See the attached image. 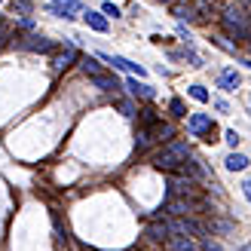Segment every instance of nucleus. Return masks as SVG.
<instances>
[{
  "label": "nucleus",
  "mask_w": 251,
  "mask_h": 251,
  "mask_svg": "<svg viewBox=\"0 0 251 251\" xmlns=\"http://www.w3.org/2000/svg\"><path fill=\"white\" fill-rule=\"evenodd\" d=\"M193 211V199L187 196H169V202L159 208V215H169V218H187Z\"/></svg>",
  "instance_id": "obj_4"
},
{
  "label": "nucleus",
  "mask_w": 251,
  "mask_h": 251,
  "mask_svg": "<svg viewBox=\"0 0 251 251\" xmlns=\"http://www.w3.org/2000/svg\"><path fill=\"white\" fill-rule=\"evenodd\" d=\"M211 114H190V120H187V132H190L193 138H202L208 129H211Z\"/></svg>",
  "instance_id": "obj_5"
},
{
  "label": "nucleus",
  "mask_w": 251,
  "mask_h": 251,
  "mask_svg": "<svg viewBox=\"0 0 251 251\" xmlns=\"http://www.w3.org/2000/svg\"><path fill=\"white\" fill-rule=\"evenodd\" d=\"M215 40V46H221L224 52H230V55H236V43H227V37H211Z\"/></svg>",
  "instance_id": "obj_22"
},
{
  "label": "nucleus",
  "mask_w": 251,
  "mask_h": 251,
  "mask_svg": "<svg viewBox=\"0 0 251 251\" xmlns=\"http://www.w3.org/2000/svg\"><path fill=\"white\" fill-rule=\"evenodd\" d=\"M147 236H150V239H156V242H166L169 239V236H172V230H169V224H150V227H147Z\"/></svg>",
  "instance_id": "obj_14"
},
{
  "label": "nucleus",
  "mask_w": 251,
  "mask_h": 251,
  "mask_svg": "<svg viewBox=\"0 0 251 251\" xmlns=\"http://www.w3.org/2000/svg\"><path fill=\"white\" fill-rule=\"evenodd\" d=\"M187 156H193L187 141H166L153 153V169H159V172H178Z\"/></svg>",
  "instance_id": "obj_1"
},
{
  "label": "nucleus",
  "mask_w": 251,
  "mask_h": 251,
  "mask_svg": "<svg viewBox=\"0 0 251 251\" xmlns=\"http://www.w3.org/2000/svg\"><path fill=\"white\" fill-rule=\"evenodd\" d=\"M74 61H80V52H77L74 46H65V49H61V52L52 58V68H55V71H65V68L74 65Z\"/></svg>",
  "instance_id": "obj_9"
},
{
  "label": "nucleus",
  "mask_w": 251,
  "mask_h": 251,
  "mask_svg": "<svg viewBox=\"0 0 251 251\" xmlns=\"http://www.w3.org/2000/svg\"><path fill=\"white\" fill-rule=\"evenodd\" d=\"M101 12H104V16H110V19H120V6H117V3H110V0L101 6Z\"/></svg>",
  "instance_id": "obj_24"
},
{
  "label": "nucleus",
  "mask_w": 251,
  "mask_h": 251,
  "mask_svg": "<svg viewBox=\"0 0 251 251\" xmlns=\"http://www.w3.org/2000/svg\"><path fill=\"white\" fill-rule=\"evenodd\" d=\"M199 245H202V251H221V245L211 242V239H199Z\"/></svg>",
  "instance_id": "obj_26"
},
{
  "label": "nucleus",
  "mask_w": 251,
  "mask_h": 251,
  "mask_svg": "<svg viewBox=\"0 0 251 251\" xmlns=\"http://www.w3.org/2000/svg\"><path fill=\"white\" fill-rule=\"evenodd\" d=\"M117 107L123 110V114H126V117H135V104H132V101H120Z\"/></svg>",
  "instance_id": "obj_25"
},
{
  "label": "nucleus",
  "mask_w": 251,
  "mask_h": 251,
  "mask_svg": "<svg viewBox=\"0 0 251 251\" xmlns=\"http://www.w3.org/2000/svg\"><path fill=\"white\" fill-rule=\"evenodd\" d=\"M224 141H227L230 147H236V144L242 141V138H239V132H236V129H227V132H224Z\"/></svg>",
  "instance_id": "obj_23"
},
{
  "label": "nucleus",
  "mask_w": 251,
  "mask_h": 251,
  "mask_svg": "<svg viewBox=\"0 0 251 251\" xmlns=\"http://www.w3.org/2000/svg\"><path fill=\"white\" fill-rule=\"evenodd\" d=\"M126 86H129V92H132V95H138V98H147V101H153V98H156V89H153V86L138 83L135 77H132V80H126Z\"/></svg>",
  "instance_id": "obj_13"
},
{
  "label": "nucleus",
  "mask_w": 251,
  "mask_h": 251,
  "mask_svg": "<svg viewBox=\"0 0 251 251\" xmlns=\"http://www.w3.org/2000/svg\"><path fill=\"white\" fill-rule=\"evenodd\" d=\"M80 71L95 77V74H101V65H98V58H92V55H80Z\"/></svg>",
  "instance_id": "obj_17"
},
{
  "label": "nucleus",
  "mask_w": 251,
  "mask_h": 251,
  "mask_svg": "<svg viewBox=\"0 0 251 251\" xmlns=\"http://www.w3.org/2000/svg\"><path fill=\"white\" fill-rule=\"evenodd\" d=\"M242 193H245V199L251 202V178H245V181H242Z\"/></svg>",
  "instance_id": "obj_29"
},
{
  "label": "nucleus",
  "mask_w": 251,
  "mask_h": 251,
  "mask_svg": "<svg viewBox=\"0 0 251 251\" xmlns=\"http://www.w3.org/2000/svg\"><path fill=\"white\" fill-rule=\"evenodd\" d=\"M242 65H248V68H251V58H245V61H242Z\"/></svg>",
  "instance_id": "obj_32"
},
{
  "label": "nucleus",
  "mask_w": 251,
  "mask_h": 251,
  "mask_svg": "<svg viewBox=\"0 0 251 251\" xmlns=\"http://www.w3.org/2000/svg\"><path fill=\"white\" fill-rule=\"evenodd\" d=\"M172 16H175V19H181V22H184V19L190 22V19H199V9H196V6H184V3H175V6H172Z\"/></svg>",
  "instance_id": "obj_16"
},
{
  "label": "nucleus",
  "mask_w": 251,
  "mask_h": 251,
  "mask_svg": "<svg viewBox=\"0 0 251 251\" xmlns=\"http://www.w3.org/2000/svg\"><path fill=\"white\" fill-rule=\"evenodd\" d=\"M92 80V86H95V89H101V92H117L120 89V80L117 77H110V74H95V77H89Z\"/></svg>",
  "instance_id": "obj_11"
},
{
  "label": "nucleus",
  "mask_w": 251,
  "mask_h": 251,
  "mask_svg": "<svg viewBox=\"0 0 251 251\" xmlns=\"http://www.w3.org/2000/svg\"><path fill=\"white\" fill-rule=\"evenodd\" d=\"M9 37H12V34H9L6 28H0V49H3V46H6V40H9Z\"/></svg>",
  "instance_id": "obj_30"
},
{
  "label": "nucleus",
  "mask_w": 251,
  "mask_h": 251,
  "mask_svg": "<svg viewBox=\"0 0 251 251\" xmlns=\"http://www.w3.org/2000/svg\"><path fill=\"white\" fill-rule=\"evenodd\" d=\"M169 110H172V117H187V107H184V101H181V98H172Z\"/></svg>",
  "instance_id": "obj_21"
},
{
  "label": "nucleus",
  "mask_w": 251,
  "mask_h": 251,
  "mask_svg": "<svg viewBox=\"0 0 251 251\" xmlns=\"http://www.w3.org/2000/svg\"><path fill=\"white\" fill-rule=\"evenodd\" d=\"M83 19H86V25H89L92 31H98V34H104V31L110 28V22H107V16H104V12H95V9H83Z\"/></svg>",
  "instance_id": "obj_8"
},
{
  "label": "nucleus",
  "mask_w": 251,
  "mask_h": 251,
  "mask_svg": "<svg viewBox=\"0 0 251 251\" xmlns=\"http://www.w3.org/2000/svg\"><path fill=\"white\" fill-rule=\"evenodd\" d=\"M98 58H104L107 65H114V68H120V71H132V74H138V77H144V68L141 65H135V61H129V58H123V55H110V52H98Z\"/></svg>",
  "instance_id": "obj_6"
},
{
  "label": "nucleus",
  "mask_w": 251,
  "mask_h": 251,
  "mask_svg": "<svg viewBox=\"0 0 251 251\" xmlns=\"http://www.w3.org/2000/svg\"><path fill=\"white\" fill-rule=\"evenodd\" d=\"M159 3H169V0H159Z\"/></svg>",
  "instance_id": "obj_33"
},
{
  "label": "nucleus",
  "mask_w": 251,
  "mask_h": 251,
  "mask_svg": "<svg viewBox=\"0 0 251 251\" xmlns=\"http://www.w3.org/2000/svg\"><path fill=\"white\" fill-rule=\"evenodd\" d=\"M215 107L221 110V114H230V104H227V101H224V98H215Z\"/></svg>",
  "instance_id": "obj_28"
},
{
  "label": "nucleus",
  "mask_w": 251,
  "mask_h": 251,
  "mask_svg": "<svg viewBox=\"0 0 251 251\" xmlns=\"http://www.w3.org/2000/svg\"><path fill=\"white\" fill-rule=\"evenodd\" d=\"M12 46L22 49V52H52L55 40H49V37H43V34H25V37H16Z\"/></svg>",
  "instance_id": "obj_3"
},
{
  "label": "nucleus",
  "mask_w": 251,
  "mask_h": 251,
  "mask_svg": "<svg viewBox=\"0 0 251 251\" xmlns=\"http://www.w3.org/2000/svg\"><path fill=\"white\" fill-rule=\"evenodd\" d=\"M221 28L227 37H233V40H248L251 37V19L245 16V9L239 3H230L221 12Z\"/></svg>",
  "instance_id": "obj_2"
},
{
  "label": "nucleus",
  "mask_w": 251,
  "mask_h": 251,
  "mask_svg": "<svg viewBox=\"0 0 251 251\" xmlns=\"http://www.w3.org/2000/svg\"><path fill=\"white\" fill-rule=\"evenodd\" d=\"M242 83V77H239V71L236 68H221L218 71V89H224V92H236V86Z\"/></svg>",
  "instance_id": "obj_7"
},
{
  "label": "nucleus",
  "mask_w": 251,
  "mask_h": 251,
  "mask_svg": "<svg viewBox=\"0 0 251 251\" xmlns=\"http://www.w3.org/2000/svg\"><path fill=\"white\" fill-rule=\"evenodd\" d=\"M178 37H181L187 46H193V37H190V31H187V28H178Z\"/></svg>",
  "instance_id": "obj_27"
},
{
  "label": "nucleus",
  "mask_w": 251,
  "mask_h": 251,
  "mask_svg": "<svg viewBox=\"0 0 251 251\" xmlns=\"http://www.w3.org/2000/svg\"><path fill=\"white\" fill-rule=\"evenodd\" d=\"M233 251H251V245H239V248H233Z\"/></svg>",
  "instance_id": "obj_31"
},
{
  "label": "nucleus",
  "mask_w": 251,
  "mask_h": 251,
  "mask_svg": "<svg viewBox=\"0 0 251 251\" xmlns=\"http://www.w3.org/2000/svg\"><path fill=\"white\" fill-rule=\"evenodd\" d=\"M9 6H12V12H19V16H31L34 12L31 0H9Z\"/></svg>",
  "instance_id": "obj_18"
},
{
  "label": "nucleus",
  "mask_w": 251,
  "mask_h": 251,
  "mask_svg": "<svg viewBox=\"0 0 251 251\" xmlns=\"http://www.w3.org/2000/svg\"><path fill=\"white\" fill-rule=\"evenodd\" d=\"M166 245H169V251H196L199 248L193 239H187L184 233H172L169 239H166Z\"/></svg>",
  "instance_id": "obj_10"
},
{
  "label": "nucleus",
  "mask_w": 251,
  "mask_h": 251,
  "mask_svg": "<svg viewBox=\"0 0 251 251\" xmlns=\"http://www.w3.org/2000/svg\"><path fill=\"white\" fill-rule=\"evenodd\" d=\"M0 3H3V0H0Z\"/></svg>",
  "instance_id": "obj_34"
},
{
  "label": "nucleus",
  "mask_w": 251,
  "mask_h": 251,
  "mask_svg": "<svg viewBox=\"0 0 251 251\" xmlns=\"http://www.w3.org/2000/svg\"><path fill=\"white\" fill-rule=\"evenodd\" d=\"M248 162H251V159H248L245 153H230L227 159H224V166H227L230 172H242V169H248Z\"/></svg>",
  "instance_id": "obj_15"
},
{
  "label": "nucleus",
  "mask_w": 251,
  "mask_h": 251,
  "mask_svg": "<svg viewBox=\"0 0 251 251\" xmlns=\"http://www.w3.org/2000/svg\"><path fill=\"white\" fill-rule=\"evenodd\" d=\"M248 104H251V101H248Z\"/></svg>",
  "instance_id": "obj_35"
},
{
  "label": "nucleus",
  "mask_w": 251,
  "mask_h": 251,
  "mask_svg": "<svg viewBox=\"0 0 251 251\" xmlns=\"http://www.w3.org/2000/svg\"><path fill=\"white\" fill-rule=\"evenodd\" d=\"M52 3L65 12V22H74V19L83 12V3H80V0H52Z\"/></svg>",
  "instance_id": "obj_12"
},
{
  "label": "nucleus",
  "mask_w": 251,
  "mask_h": 251,
  "mask_svg": "<svg viewBox=\"0 0 251 251\" xmlns=\"http://www.w3.org/2000/svg\"><path fill=\"white\" fill-rule=\"evenodd\" d=\"M172 58H184V61H190L193 68H202V58H199L193 49H184V52H172Z\"/></svg>",
  "instance_id": "obj_19"
},
{
  "label": "nucleus",
  "mask_w": 251,
  "mask_h": 251,
  "mask_svg": "<svg viewBox=\"0 0 251 251\" xmlns=\"http://www.w3.org/2000/svg\"><path fill=\"white\" fill-rule=\"evenodd\" d=\"M187 92H190V98H196V101H202V104H205L208 98H211L205 86H190V89H187Z\"/></svg>",
  "instance_id": "obj_20"
}]
</instances>
